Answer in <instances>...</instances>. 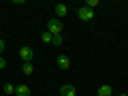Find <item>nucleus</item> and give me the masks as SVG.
I'll list each match as a JSON object with an SVG mask.
<instances>
[{
	"label": "nucleus",
	"mask_w": 128,
	"mask_h": 96,
	"mask_svg": "<svg viewBox=\"0 0 128 96\" xmlns=\"http://www.w3.org/2000/svg\"><path fill=\"white\" fill-rule=\"evenodd\" d=\"M41 41H43V43H51V41H54V36H51L49 32L45 30V32H43V34H41Z\"/></svg>",
	"instance_id": "11"
},
{
	"label": "nucleus",
	"mask_w": 128,
	"mask_h": 96,
	"mask_svg": "<svg viewBox=\"0 0 128 96\" xmlns=\"http://www.w3.org/2000/svg\"><path fill=\"white\" fill-rule=\"evenodd\" d=\"M120 96H128V94H120Z\"/></svg>",
	"instance_id": "16"
},
{
	"label": "nucleus",
	"mask_w": 128,
	"mask_h": 96,
	"mask_svg": "<svg viewBox=\"0 0 128 96\" xmlns=\"http://www.w3.org/2000/svg\"><path fill=\"white\" fill-rule=\"evenodd\" d=\"M47 32H49L51 36H58V34H62V24H60V19H49L47 22Z\"/></svg>",
	"instance_id": "1"
},
{
	"label": "nucleus",
	"mask_w": 128,
	"mask_h": 96,
	"mask_svg": "<svg viewBox=\"0 0 128 96\" xmlns=\"http://www.w3.org/2000/svg\"><path fill=\"white\" fill-rule=\"evenodd\" d=\"M51 43H54V45H62V34H58V36H54V41H51Z\"/></svg>",
	"instance_id": "13"
},
{
	"label": "nucleus",
	"mask_w": 128,
	"mask_h": 96,
	"mask_svg": "<svg viewBox=\"0 0 128 96\" xmlns=\"http://www.w3.org/2000/svg\"><path fill=\"white\" fill-rule=\"evenodd\" d=\"M4 66H6V60H4V58H0V70L4 68Z\"/></svg>",
	"instance_id": "14"
},
{
	"label": "nucleus",
	"mask_w": 128,
	"mask_h": 96,
	"mask_svg": "<svg viewBox=\"0 0 128 96\" xmlns=\"http://www.w3.org/2000/svg\"><path fill=\"white\" fill-rule=\"evenodd\" d=\"M22 70H24V75H32V73H34V66H32V62H26Z\"/></svg>",
	"instance_id": "10"
},
{
	"label": "nucleus",
	"mask_w": 128,
	"mask_h": 96,
	"mask_svg": "<svg viewBox=\"0 0 128 96\" xmlns=\"http://www.w3.org/2000/svg\"><path fill=\"white\" fill-rule=\"evenodd\" d=\"M15 94H17V96H30V88H28L26 83H19L17 90H15Z\"/></svg>",
	"instance_id": "5"
},
{
	"label": "nucleus",
	"mask_w": 128,
	"mask_h": 96,
	"mask_svg": "<svg viewBox=\"0 0 128 96\" xmlns=\"http://www.w3.org/2000/svg\"><path fill=\"white\" fill-rule=\"evenodd\" d=\"M2 51H4V41L0 38V56H2Z\"/></svg>",
	"instance_id": "15"
},
{
	"label": "nucleus",
	"mask_w": 128,
	"mask_h": 96,
	"mask_svg": "<svg viewBox=\"0 0 128 96\" xmlns=\"http://www.w3.org/2000/svg\"><path fill=\"white\" fill-rule=\"evenodd\" d=\"M111 94H113V90H111V86H107V83L98 88V96H111Z\"/></svg>",
	"instance_id": "8"
},
{
	"label": "nucleus",
	"mask_w": 128,
	"mask_h": 96,
	"mask_svg": "<svg viewBox=\"0 0 128 96\" xmlns=\"http://www.w3.org/2000/svg\"><path fill=\"white\" fill-rule=\"evenodd\" d=\"M58 66H60L62 70H66V68L70 66V60L66 58V56H58Z\"/></svg>",
	"instance_id": "6"
},
{
	"label": "nucleus",
	"mask_w": 128,
	"mask_h": 96,
	"mask_svg": "<svg viewBox=\"0 0 128 96\" xmlns=\"http://www.w3.org/2000/svg\"><path fill=\"white\" fill-rule=\"evenodd\" d=\"M15 90H17V86H13V83H9V81L2 86V92H4V94H15Z\"/></svg>",
	"instance_id": "9"
},
{
	"label": "nucleus",
	"mask_w": 128,
	"mask_h": 96,
	"mask_svg": "<svg viewBox=\"0 0 128 96\" xmlns=\"http://www.w3.org/2000/svg\"><path fill=\"white\" fill-rule=\"evenodd\" d=\"M83 6H88V9H92V11H94L96 6H98V0H86V4H83Z\"/></svg>",
	"instance_id": "12"
},
{
	"label": "nucleus",
	"mask_w": 128,
	"mask_h": 96,
	"mask_svg": "<svg viewBox=\"0 0 128 96\" xmlns=\"http://www.w3.org/2000/svg\"><path fill=\"white\" fill-rule=\"evenodd\" d=\"M77 15H79V19H81V22H92V19H94V11L88 9V6H83V4L77 9Z\"/></svg>",
	"instance_id": "2"
},
{
	"label": "nucleus",
	"mask_w": 128,
	"mask_h": 96,
	"mask_svg": "<svg viewBox=\"0 0 128 96\" xmlns=\"http://www.w3.org/2000/svg\"><path fill=\"white\" fill-rule=\"evenodd\" d=\"M19 58L24 60V64L30 62V60H32V49H30V47H22V49H19Z\"/></svg>",
	"instance_id": "3"
},
{
	"label": "nucleus",
	"mask_w": 128,
	"mask_h": 96,
	"mask_svg": "<svg viewBox=\"0 0 128 96\" xmlns=\"http://www.w3.org/2000/svg\"><path fill=\"white\" fill-rule=\"evenodd\" d=\"M68 13V6L64 4V2H60V4H56V19H60V17H64V15Z\"/></svg>",
	"instance_id": "4"
},
{
	"label": "nucleus",
	"mask_w": 128,
	"mask_h": 96,
	"mask_svg": "<svg viewBox=\"0 0 128 96\" xmlns=\"http://www.w3.org/2000/svg\"><path fill=\"white\" fill-rule=\"evenodd\" d=\"M60 92H62V96H75V88H73V86H68V83L60 88Z\"/></svg>",
	"instance_id": "7"
}]
</instances>
